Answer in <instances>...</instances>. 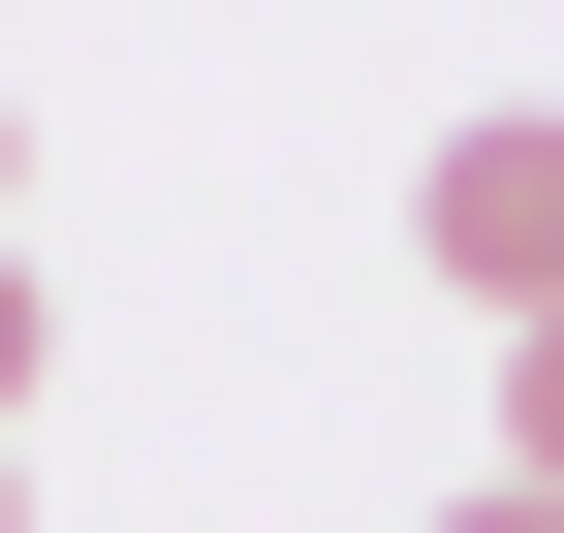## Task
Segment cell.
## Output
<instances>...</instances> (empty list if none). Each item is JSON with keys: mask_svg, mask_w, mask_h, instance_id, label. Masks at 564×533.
<instances>
[{"mask_svg": "<svg viewBox=\"0 0 564 533\" xmlns=\"http://www.w3.org/2000/svg\"><path fill=\"white\" fill-rule=\"evenodd\" d=\"M502 471H564V314H502Z\"/></svg>", "mask_w": 564, "mask_h": 533, "instance_id": "obj_2", "label": "cell"}, {"mask_svg": "<svg viewBox=\"0 0 564 533\" xmlns=\"http://www.w3.org/2000/svg\"><path fill=\"white\" fill-rule=\"evenodd\" d=\"M0 533H32V471H0Z\"/></svg>", "mask_w": 564, "mask_h": 533, "instance_id": "obj_6", "label": "cell"}, {"mask_svg": "<svg viewBox=\"0 0 564 533\" xmlns=\"http://www.w3.org/2000/svg\"><path fill=\"white\" fill-rule=\"evenodd\" d=\"M0 188H32V126H0Z\"/></svg>", "mask_w": 564, "mask_h": 533, "instance_id": "obj_5", "label": "cell"}, {"mask_svg": "<svg viewBox=\"0 0 564 533\" xmlns=\"http://www.w3.org/2000/svg\"><path fill=\"white\" fill-rule=\"evenodd\" d=\"M440 533H564V471H502V502H440Z\"/></svg>", "mask_w": 564, "mask_h": 533, "instance_id": "obj_3", "label": "cell"}, {"mask_svg": "<svg viewBox=\"0 0 564 533\" xmlns=\"http://www.w3.org/2000/svg\"><path fill=\"white\" fill-rule=\"evenodd\" d=\"M440 283L470 314H564V126H470L440 157Z\"/></svg>", "mask_w": 564, "mask_h": 533, "instance_id": "obj_1", "label": "cell"}, {"mask_svg": "<svg viewBox=\"0 0 564 533\" xmlns=\"http://www.w3.org/2000/svg\"><path fill=\"white\" fill-rule=\"evenodd\" d=\"M0 409H32V251H0Z\"/></svg>", "mask_w": 564, "mask_h": 533, "instance_id": "obj_4", "label": "cell"}]
</instances>
